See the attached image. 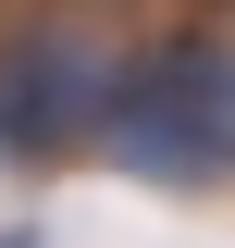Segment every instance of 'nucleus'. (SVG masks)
<instances>
[{"instance_id":"f257e3e1","label":"nucleus","mask_w":235,"mask_h":248,"mask_svg":"<svg viewBox=\"0 0 235 248\" xmlns=\"http://www.w3.org/2000/svg\"><path fill=\"white\" fill-rule=\"evenodd\" d=\"M87 137L136 186H223L235 174V50L223 37H174V50L124 62L99 87Z\"/></svg>"},{"instance_id":"f03ea898","label":"nucleus","mask_w":235,"mask_h":248,"mask_svg":"<svg viewBox=\"0 0 235 248\" xmlns=\"http://www.w3.org/2000/svg\"><path fill=\"white\" fill-rule=\"evenodd\" d=\"M99 87H112V62H99L87 37H13V50H0V161L87 149Z\"/></svg>"},{"instance_id":"7ed1b4c3","label":"nucleus","mask_w":235,"mask_h":248,"mask_svg":"<svg viewBox=\"0 0 235 248\" xmlns=\"http://www.w3.org/2000/svg\"><path fill=\"white\" fill-rule=\"evenodd\" d=\"M0 248H50V236H37V223H13V236H0Z\"/></svg>"}]
</instances>
